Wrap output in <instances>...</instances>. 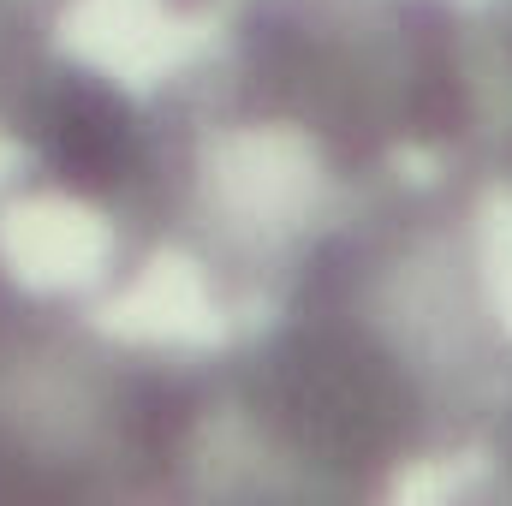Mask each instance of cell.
Here are the masks:
<instances>
[{"instance_id":"obj_7","label":"cell","mask_w":512,"mask_h":506,"mask_svg":"<svg viewBox=\"0 0 512 506\" xmlns=\"http://www.w3.org/2000/svg\"><path fill=\"white\" fill-rule=\"evenodd\" d=\"M167 6H173V12H197L203 0H167Z\"/></svg>"},{"instance_id":"obj_3","label":"cell","mask_w":512,"mask_h":506,"mask_svg":"<svg viewBox=\"0 0 512 506\" xmlns=\"http://www.w3.org/2000/svg\"><path fill=\"white\" fill-rule=\"evenodd\" d=\"M209 435V358L114 346L0 274V501L179 495Z\"/></svg>"},{"instance_id":"obj_5","label":"cell","mask_w":512,"mask_h":506,"mask_svg":"<svg viewBox=\"0 0 512 506\" xmlns=\"http://www.w3.org/2000/svg\"><path fill=\"white\" fill-rule=\"evenodd\" d=\"M471 78H477V126L465 149V179L512 185V0H489L471 24Z\"/></svg>"},{"instance_id":"obj_1","label":"cell","mask_w":512,"mask_h":506,"mask_svg":"<svg viewBox=\"0 0 512 506\" xmlns=\"http://www.w3.org/2000/svg\"><path fill=\"white\" fill-rule=\"evenodd\" d=\"M512 376L471 227V179L382 185L298 239L274 316L209 358V417L286 495H387L471 441Z\"/></svg>"},{"instance_id":"obj_2","label":"cell","mask_w":512,"mask_h":506,"mask_svg":"<svg viewBox=\"0 0 512 506\" xmlns=\"http://www.w3.org/2000/svg\"><path fill=\"white\" fill-rule=\"evenodd\" d=\"M173 84L203 126L280 131L364 197L405 149L465 167L477 126L459 0H239L221 54Z\"/></svg>"},{"instance_id":"obj_6","label":"cell","mask_w":512,"mask_h":506,"mask_svg":"<svg viewBox=\"0 0 512 506\" xmlns=\"http://www.w3.org/2000/svg\"><path fill=\"white\" fill-rule=\"evenodd\" d=\"M489 471H495V489L512 495V376L489 411Z\"/></svg>"},{"instance_id":"obj_4","label":"cell","mask_w":512,"mask_h":506,"mask_svg":"<svg viewBox=\"0 0 512 506\" xmlns=\"http://www.w3.org/2000/svg\"><path fill=\"white\" fill-rule=\"evenodd\" d=\"M24 191L96 209L120 233V274L167 245L197 203V131L179 90L137 96L120 78L42 48L0 102Z\"/></svg>"}]
</instances>
